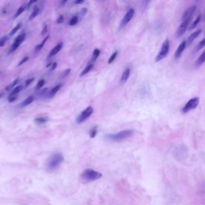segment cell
<instances>
[{
  "mask_svg": "<svg viewBox=\"0 0 205 205\" xmlns=\"http://www.w3.org/2000/svg\"><path fill=\"white\" fill-rule=\"evenodd\" d=\"M64 160L63 155L59 152L53 154L47 159L46 164V170L53 172L57 170Z\"/></svg>",
  "mask_w": 205,
  "mask_h": 205,
  "instance_id": "1",
  "label": "cell"
},
{
  "mask_svg": "<svg viewBox=\"0 0 205 205\" xmlns=\"http://www.w3.org/2000/svg\"><path fill=\"white\" fill-rule=\"evenodd\" d=\"M133 130H124L116 134H109L106 136V138L107 140L111 141L120 142L129 138L130 137L133 135Z\"/></svg>",
  "mask_w": 205,
  "mask_h": 205,
  "instance_id": "2",
  "label": "cell"
},
{
  "mask_svg": "<svg viewBox=\"0 0 205 205\" xmlns=\"http://www.w3.org/2000/svg\"><path fill=\"white\" fill-rule=\"evenodd\" d=\"M102 174L91 169L85 170L81 175L82 179L86 182H92L100 179L102 177Z\"/></svg>",
  "mask_w": 205,
  "mask_h": 205,
  "instance_id": "3",
  "label": "cell"
},
{
  "mask_svg": "<svg viewBox=\"0 0 205 205\" xmlns=\"http://www.w3.org/2000/svg\"><path fill=\"white\" fill-rule=\"evenodd\" d=\"M170 49V42L169 39H166L163 43L161 49L155 57V62H158L164 59L168 54Z\"/></svg>",
  "mask_w": 205,
  "mask_h": 205,
  "instance_id": "4",
  "label": "cell"
},
{
  "mask_svg": "<svg viewBox=\"0 0 205 205\" xmlns=\"http://www.w3.org/2000/svg\"><path fill=\"white\" fill-rule=\"evenodd\" d=\"M199 104V98L197 97L193 98L188 101V102L186 104L183 108L182 109V112L183 113H187L190 110H192L196 108Z\"/></svg>",
  "mask_w": 205,
  "mask_h": 205,
  "instance_id": "5",
  "label": "cell"
},
{
  "mask_svg": "<svg viewBox=\"0 0 205 205\" xmlns=\"http://www.w3.org/2000/svg\"><path fill=\"white\" fill-rule=\"evenodd\" d=\"M25 37H26V33H25L19 35L15 39V40L13 42L10 50L9 51V54L13 53L19 47L20 45L22 44V43L25 41Z\"/></svg>",
  "mask_w": 205,
  "mask_h": 205,
  "instance_id": "6",
  "label": "cell"
},
{
  "mask_svg": "<svg viewBox=\"0 0 205 205\" xmlns=\"http://www.w3.org/2000/svg\"><path fill=\"white\" fill-rule=\"evenodd\" d=\"M93 112H94V109H93L91 106L87 107L85 110H83L81 114L76 119L77 123L80 124L85 122L88 117H90V116L93 113Z\"/></svg>",
  "mask_w": 205,
  "mask_h": 205,
  "instance_id": "7",
  "label": "cell"
},
{
  "mask_svg": "<svg viewBox=\"0 0 205 205\" xmlns=\"http://www.w3.org/2000/svg\"><path fill=\"white\" fill-rule=\"evenodd\" d=\"M197 9V7L196 6H191L189 8H188L187 10H186L184 12V13L183 14V16L182 17V22H190L191 17H192L193 14H194V12L196 11Z\"/></svg>",
  "mask_w": 205,
  "mask_h": 205,
  "instance_id": "8",
  "label": "cell"
},
{
  "mask_svg": "<svg viewBox=\"0 0 205 205\" xmlns=\"http://www.w3.org/2000/svg\"><path fill=\"white\" fill-rule=\"evenodd\" d=\"M135 13V12L133 9H131L127 12V13L124 16L123 20L121 21V23L120 24V28L124 27L130 21L132 20V18L134 16Z\"/></svg>",
  "mask_w": 205,
  "mask_h": 205,
  "instance_id": "9",
  "label": "cell"
},
{
  "mask_svg": "<svg viewBox=\"0 0 205 205\" xmlns=\"http://www.w3.org/2000/svg\"><path fill=\"white\" fill-rule=\"evenodd\" d=\"M189 22H182L181 23V24L179 26V27L178 28L176 32V36L177 37H180L181 36H182L185 32L186 30H187V28L188 27Z\"/></svg>",
  "mask_w": 205,
  "mask_h": 205,
  "instance_id": "10",
  "label": "cell"
},
{
  "mask_svg": "<svg viewBox=\"0 0 205 205\" xmlns=\"http://www.w3.org/2000/svg\"><path fill=\"white\" fill-rule=\"evenodd\" d=\"M185 47H186V41H184L179 45V46H178V48H177L175 53V59L176 60H178L179 59L181 55H182V53L184 51Z\"/></svg>",
  "mask_w": 205,
  "mask_h": 205,
  "instance_id": "11",
  "label": "cell"
},
{
  "mask_svg": "<svg viewBox=\"0 0 205 205\" xmlns=\"http://www.w3.org/2000/svg\"><path fill=\"white\" fill-rule=\"evenodd\" d=\"M63 46V42H60V43H58L57 46H55L50 51V52L49 53V55H48L47 57L48 58H50V57H53V56L55 55L56 54H57L61 51V49H62Z\"/></svg>",
  "mask_w": 205,
  "mask_h": 205,
  "instance_id": "12",
  "label": "cell"
},
{
  "mask_svg": "<svg viewBox=\"0 0 205 205\" xmlns=\"http://www.w3.org/2000/svg\"><path fill=\"white\" fill-rule=\"evenodd\" d=\"M201 33V30H199L194 33H193L187 39V41L186 42V45H190L192 42L194 41V39L197 37L199 34Z\"/></svg>",
  "mask_w": 205,
  "mask_h": 205,
  "instance_id": "13",
  "label": "cell"
},
{
  "mask_svg": "<svg viewBox=\"0 0 205 205\" xmlns=\"http://www.w3.org/2000/svg\"><path fill=\"white\" fill-rule=\"evenodd\" d=\"M130 72H131V70H130V69H129V68H127V69L124 72V73H123V74H122V75L121 76V80H120L121 83L124 84V83H125L127 81V80H128L129 77Z\"/></svg>",
  "mask_w": 205,
  "mask_h": 205,
  "instance_id": "14",
  "label": "cell"
},
{
  "mask_svg": "<svg viewBox=\"0 0 205 205\" xmlns=\"http://www.w3.org/2000/svg\"><path fill=\"white\" fill-rule=\"evenodd\" d=\"M35 100V97L32 96H30L28 98H27V99H25L24 101H22L21 104H20V106L21 107H25L27 106V105L31 104V103H32Z\"/></svg>",
  "mask_w": 205,
  "mask_h": 205,
  "instance_id": "15",
  "label": "cell"
},
{
  "mask_svg": "<svg viewBox=\"0 0 205 205\" xmlns=\"http://www.w3.org/2000/svg\"><path fill=\"white\" fill-rule=\"evenodd\" d=\"M27 9V3H24L19 8L17 9V10L16 11L14 17V18H17V17L19 16L24 12H25V10Z\"/></svg>",
  "mask_w": 205,
  "mask_h": 205,
  "instance_id": "16",
  "label": "cell"
},
{
  "mask_svg": "<svg viewBox=\"0 0 205 205\" xmlns=\"http://www.w3.org/2000/svg\"><path fill=\"white\" fill-rule=\"evenodd\" d=\"M49 37V35L46 36V37H45V39L40 44L37 45L35 47V52H36V53L39 52L43 48V47L44 46V45H45V44L46 43V41L48 40Z\"/></svg>",
  "mask_w": 205,
  "mask_h": 205,
  "instance_id": "17",
  "label": "cell"
},
{
  "mask_svg": "<svg viewBox=\"0 0 205 205\" xmlns=\"http://www.w3.org/2000/svg\"><path fill=\"white\" fill-rule=\"evenodd\" d=\"M62 86V84H60L57 85H56L55 87H54L52 90L50 91V93H49V98H53V96H55V95L57 94V93L58 91V90L61 88Z\"/></svg>",
  "mask_w": 205,
  "mask_h": 205,
  "instance_id": "18",
  "label": "cell"
},
{
  "mask_svg": "<svg viewBox=\"0 0 205 205\" xmlns=\"http://www.w3.org/2000/svg\"><path fill=\"white\" fill-rule=\"evenodd\" d=\"M49 119L47 117H39L35 119L34 122L37 125H43L48 121Z\"/></svg>",
  "mask_w": 205,
  "mask_h": 205,
  "instance_id": "19",
  "label": "cell"
},
{
  "mask_svg": "<svg viewBox=\"0 0 205 205\" xmlns=\"http://www.w3.org/2000/svg\"><path fill=\"white\" fill-rule=\"evenodd\" d=\"M205 62V51L199 56V57L196 62V66H199Z\"/></svg>",
  "mask_w": 205,
  "mask_h": 205,
  "instance_id": "20",
  "label": "cell"
},
{
  "mask_svg": "<svg viewBox=\"0 0 205 205\" xmlns=\"http://www.w3.org/2000/svg\"><path fill=\"white\" fill-rule=\"evenodd\" d=\"M39 12H40V9L39 8L37 7V6H35L34 7V10L32 11V12L31 13V14H30L29 17V21H31L32 20H34V19L38 15V14L39 13Z\"/></svg>",
  "mask_w": 205,
  "mask_h": 205,
  "instance_id": "21",
  "label": "cell"
},
{
  "mask_svg": "<svg viewBox=\"0 0 205 205\" xmlns=\"http://www.w3.org/2000/svg\"><path fill=\"white\" fill-rule=\"evenodd\" d=\"M100 54V51L99 49H96L94 52H93V54H92V59H91V62L94 63L96 61V60L97 59V58L99 57V55Z\"/></svg>",
  "mask_w": 205,
  "mask_h": 205,
  "instance_id": "22",
  "label": "cell"
},
{
  "mask_svg": "<svg viewBox=\"0 0 205 205\" xmlns=\"http://www.w3.org/2000/svg\"><path fill=\"white\" fill-rule=\"evenodd\" d=\"M93 66H94V65H93L92 64H91L88 65V66H86V67H85V69L81 73V74H80V77H82L85 76V75H86L88 72H89V71L92 69Z\"/></svg>",
  "mask_w": 205,
  "mask_h": 205,
  "instance_id": "23",
  "label": "cell"
},
{
  "mask_svg": "<svg viewBox=\"0 0 205 205\" xmlns=\"http://www.w3.org/2000/svg\"><path fill=\"white\" fill-rule=\"evenodd\" d=\"M97 132H98V129H97V126H96L94 127H93L89 132V136L91 138H94L96 137V136L97 134Z\"/></svg>",
  "mask_w": 205,
  "mask_h": 205,
  "instance_id": "24",
  "label": "cell"
},
{
  "mask_svg": "<svg viewBox=\"0 0 205 205\" xmlns=\"http://www.w3.org/2000/svg\"><path fill=\"white\" fill-rule=\"evenodd\" d=\"M22 89H23L22 85H18V86L16 87L12 90V91L10 93V95H17V94H18V93L19 92H21Z\"/></svg>",
  "mask_w": 205,
  "mask_h": 205,
  "instance_id": "25",
  "label": "cell"
},
{
  "mask_svg": "<svg viewBox=\"0 0 205 205\" xmlns=\"http://www.w3.org/2000/svg\"><path fill=\"white\" fill-rule=\"evenodd\" d=\"M21 26H22V23H21V22H20V23H18V24L15 26V27H14V28L11 30L10 33H9V35H10V36H13L14 34H15L17 32V31L21 28Z\"/></svg>",
  "mask_w": 205,
  "mask_h": 205,
  "instance_id": "26",
  "label": "cell"
},
{
  "mask_svg": "<svg viewBox=\"0 0 205 205\" xmlns=\"http://www.w3.org/2000/svg\"><path fill=\"white\" fill-rule=\"evenodd\" d=\"M18 81H19V79L18 78H16V80H14L12 83H10V84H9L8 85H7L5 87V90L7 91H10L11 89H12L18 83Z\"/></svg>",
  "mask_w": 205,
  "mask_h": 205,
  "instance_id": "27",
  "label": "cell"
},
{
  "mask_svg": "<svg viewBox=\"0 0 205 205\" xmlns=\"http://www.w3.org/2000/svg\"><path fill=\"white\" fill-rule=\"evenodd\" d=\"M201 20V16L199 15L197 18H196V20L194 21V22L191 25V26L190 27V30H193L194 28H195L196 27V26L197 25V24H199V22H200Z\"/></svg>",
  "mask_w": 205,
  "mask_h": 205,
  "instance_id": "28",
  "label": "cell"
},
{
  "mask_svg": "<svg viewBox=\"0 0 205 205\" xmlns=\"http://www.w3.org/2000/svg\"><path fill=\"white\" fill-rule=\"evenodd\" d=\"M9 39V37L7 35L3 36L1 39H0V47H3L6 45V43Z\"/></svg>",
  "mask_w": 205,
  "mask_h": 205,
  "instance_id": "29",
  "label": "cell"
},
{
  "mask_svg": "<svg viewBox=\"0 0 205 205\" xmlns=\"http://www.w3.org/2000/svg\"><path fill=\"white\" fill-rule=\"evenodd\" d=\"M79 21V18L77 16H74L71 19V20L70 21V22H69V24L71 26H73V25H76L78 22Z\"/></svg>",
  "mask_w": 205,
  "mask_h": 205,
  "instance_id": "30",
  "label": "cell"
},
{
  "mask_svg": "<svg viewBox=\"0 0 205 205\" xmlns=\"http://www.w3.org/2000/svg\"><path fill=\"white\" fill-rule=\"evenodd\" d=\"M118 54V52L116 51V52H115L112 55L110 56V57L109 58V59L108 60V63L109 64H111V63H112L114 62V61L115 60V59L117 57Z\"/></svg>",
  "mask_w": 205,
  "mask_h": 205,
  "instance_id": "31",
  "label": "cell"
},
{
  "mask_svg": "<svg viewBox=\"0 0 205 205\" xmlns=\"http://www.w3.org/2000/svg\"><path fill=\"white\" fill-rule=\"evenodd\" d=\"M45 84V81L44 80H40L38 83H37V85L35 86V90H40L41 88H42L43 87Z\"/></svg>",
  "mask_w": 205,
  "mask_h": 205,
  "instance_id": "32",
  "label": "cell"
},
{
  "mask_svg": "<svg viewBox=\"0 0 205 205\" xmlns=\"http://www.w3.org/2000/svg\"><path fill=\"white\" fill-rule=\"evenodd\" d=\"M204 46H205V38H204L201 42H200V43L198 44V45L196 48V51H198L200 50Z\"/></svg>",
  "mask_w": 205,
  "mask_h": 205,
  "instance_id": "33",
  "label": "cell"
},
{
  "mask_svg": "<svg viewBox=\"0 0 205 205\" xmlns=\"http://www.w3.org/2000/svg\"><path fill=\"white\" fill-rule=\"evenodd\" d=\"M17 99V95H9V96L8 97V101L10 103H12L14 102Z\"/></svg>",
  "mask_w": 205,
  "mask_h": 205,
  "instance_id": "34",
  "label": "cell"
},
{
  "mask_svg": "<svg viewBox=\"0 0 205 205\" xmlns=\"http://www.w3.org/2000/svg\"><path fill=\"white\" fill-rule=\"evenodd\" d=\"M71 71V69H66L65 71H64L61 75V78H65L70 73Z\"/></svg>",
  "mask_w": 205,
  "mask_h": 205,
  "instance_id": "35",
  "label": "cell"
},
{
  "mask_svg": "<svg viewBox=\"0 0 205 205\" xmlns=\"http://www.w3.org/2000/svg\"><path fill=\"white\" fill-rule=\"evenodd\" d=\"M28 59H29V57H24V58L22 59V60H21L17 66H22L24 63H25V62H27L28 60Z\"/></svg>",
  "mask_w": 205,
  "mask_h": 205,
  "instance_id": "36",
  "label": "cell"
},
{
  "mask_svg": "<svg viewBox=\"0 0 205 205\" xmlns=\"http://www.w3.org/2000/svg\"><path fill=\"white\" fill-rule=\"evenodd\" d=\"M34 81V78H29L28 80H27L26 81H25V87H28L29 86L30 84H32V83Z\"/></svg>",
  "mask_w": 205,
  "mask_h": 205,
  "instance_id": "37",
  "label": "cell"
},
{
  "mask_svg": "<svg viewBox=\"0 0 205 205\" xmlns=\"http://www.w3.org/2000/svg\"><path fill=\"white\" fill-rule=\"evenodd\" d=\"M64 17L63 15H61L60 16V17L57 19V24H61L64 22Z\"/></svg>",
  "mask_w": 205,
  "mask_h": 205,
  "instance_id": "38",
  "label": "cell"
},
{
  "mask_svg": "<svg viewBox=\"0 0 205 205\" xmlns=\"http://www.w3.org/2000/svg\"><path fill=\"white\" fill-rule=\"evenodd\" d=\"M57 62H54V63L52 64V66H51V67H50V71L54 70L56 69V67H57Z\"/></svg>",
  "mask_w": 205,
  "mask_h": 205,
  "instance_id": "39",
  "label": "cell"
},
{
  "mask_svg": "<svg viewBox=\"0 0 205 205\" xmlns=\"http://www.w3.org/2000/svg\"><path fill=\"white\" fill-rule=\"evenodd\" d=\"M47 25H45L44 26L43 28V30H42V33H41L42 35L45 34L47 33Z\"/></svg>",
  "mask_w": 205,
  "mask_h": 205,
  "instance_id": "40",
  "label": "cell"
},
{
  "mask_svg": "<svg viewBox=\"0 0 205 205\" xmlns=\"http://www.w3.org/2000/svg\"><path fill=\"white\" fill-rule=\"evenodd\" d=\"M36 2H37V1H35H35H29L28 3H27V9H29L30 7L31 6V5L32 4L36 3Z\"/></svg>",
  "mask_w": 205,
  "mask_h": 205,
  "instance_id": "41",
  "label": "cell"
},
{
  "mask_svg": "<svg viewBox=\"0 0 205 205\" xmlns=\"http://www.w3.org/2000/svg\"><path fill=\"white\" fill-rule=\"evenodd\" d=\"M47 88H45L43 89L42 90H41V91H40V94L41 95H43L45 94V93H46V91H47Z\"/></svg>",
  "mask_w": 205,
  "mask_h": 205,
  "instance_id": "42",
  "label": "cell"
},
{
  "mask_svg": "<svg viewBox=\"0 0 205 205\" xmlns=\"http://www.w3.org/2000/svg\"><path fill=\"white\" fill-rule=\"evenodd\" d=\"M84 2L83 0H76V1H74V3L75 4H82Z\"/></svg>",
  "mask_w": 205,
  "mask_h": 205,
  "instance_id": "43",
  "label": "cell"
},
{
  "mask_svg": "<svg viewBox=\"0 0 205 205\" xmlns=\"http://www.w3.org/2000/svg\"><path fill=\"white\" fill-rule=\"evenodd\" d=\"M86 12H87V10H86V8H83L82 10H81V15L82 16H83V15H85V14H86Z\"/></svg>",
  "mask_w": 205,
  "mask_h": 205,
  "instance_id": "44",
  "label": "cell"
},
{
  "mask_svg": "<svg viewBox=\"0 0 205 205\" xmlns=\"http://www.w3.org/2000/svg\"><path fill=\"white\" fill-rule=\"evenodd\" d=\"M67 2V0H65V1H64V0H63V1H61V6H64Z\"/></svg>",
  "mask_w": 205,
  "mask_h": 205,
  "instance_id": "45",
  "label": "cell"
},
{
  "mask_svg": "<svg viewBox=\"0 0 205 205\" xmlns=\"http://www.w3.org/2000/svg\"><path fill=\"white\" fill-rule=\"evenodd\" d=\"M52 63H49V64H47V67H49V66H52Z\"/></svg>",
  "mask_w": 205,
  "mask_h": 205,
  "instance_id": "46",
  "label": "cell"
}]
</instances>
